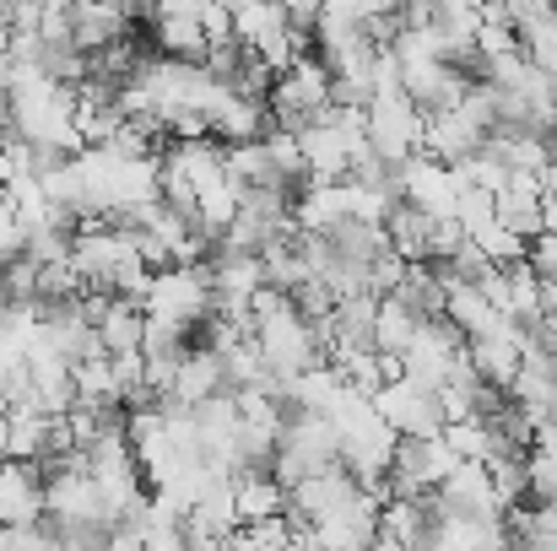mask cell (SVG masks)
<instances>
[{"label":"cell","mask_w":557,"mask_h":551,"mask_svg":"<svg viewBox=\"0 0 557 551\" xmlns=\"http://www.w3.org/2000/svg\"><path fill=\"white\" fill-rule=\"evenodd\" d=\"M444 276H449V271H444ZM444 320H449L466 341H482V336H493L498 325H509V320L487 303V292L471 287V281H460V276L444 281Z\"/></svg>","instance_id":"e0dca14e"},{"label":"cell","mask_w":557,"mask_h":551,"mask_svg":"<svg viewBox=\"0 0 557 551\" xmlns=\"http://www.w3.org/2000/svg\"><path fill=\"white\" fill-rule=\"evenodd\" d=\"M487 147V136L460 114V109H449V114H433L428 120V130H422V152L433 158V163H444V168H460V163H471L476 152Z\"/></svg>","instance_id":"2e32d148"},{"label":"cell","mask_w":557,"mask_h":551,"mask_svg":"<svg viewBox=\"0 0 557 551\" xmlns=\"http://www.w3.org/2000/svg\"><path fill=\"white\" fill-rule=\"evenodd\" d=\"M222 551H238V547H233V541H227V547H222Z\"/></svg>","instance_id":"1f68e13d"},{"label":"cell","mask_w":557,"mask_h":551,"mask_svg":"<svg viewBox=\"0 0 557 551\" xmlns=\"http://www.w3.org/2000/svg\"><path fill=\"white\" fill-rule=\"evenodd\" d=\"M428 233H433V222L417 211V205H395L389 211V222H384V238H389V254H400L406 265H428Z\"/></svg>","instance_id":"cb8c5ba5"},{"label":"cell","mask_w":557,"mask_h":551,"mask_svg":"<svg viewBox=\"0 0 557 551\" xmlns=\"http://www.w3.org/2000/svg\"><path fill=\"white\" fill-rule=\"evenodd\" d=\"M422 314L395 292V298H379V320H373V352H384V358H406L411 347H417V336H422Z\"/></svg>","instance_id":"ffe728a7"},{"label":"cell","mask_w":557,"mask_h":551,"mask_svg":"<svg viewBox=\"0 0 557 551\" xmlns=\"http://www.w3.org/2000/svg\"><path fill=\"white\" fill-rule=\"evenodd\" d=\"M71 384H76V405H87V411H125V389H120V373H114L109 352L71 367Z\"/></svg>","instance_id":"7402d4cb"},{"label":"cell","mask_w":557,"mask_h":551,"mask_svg":"<svg viewBox=\"0 0 557 551\" xmlns=\"http://www.w3.org/2000/svg\"><path fill=\"white\" fill-rule=\"evenodd\" d=\"M233 498H238V519L244 525H271L287 519V487L271 476V465H249L233 476Z\"/></svg>","instance_id":"ac0fdd59"},{"label":"cell","mask_w":557,"mask_h":551,"mask_svg":"<svg viewBox=\"0 0 557 551\" xmlns=\"http://www.w3.org/2000/svg\"><path fill=\"white\" fill-rule=\"evenodd\" d=\"M525 481H531V498L536 503H557V454H525Z\"/></svg>","instance_id":"4316f807"},{"label":"cell","mask_w":557,"mask_h":551,"mask_svg":"<svg viewBox=\"0 0 557 551\" xmlns=\"http://www.w3.org/2000/svg\"><path fill=\"white\" fill-rule=\"evenodd\" d=\"M22 249H27V233H22L16 211H11V205H5V195H0V271H5V265H16V260H22Z\"/></svg>","instance_id":"83f0119b"},{"label":"cell","mask_w":557,"mask_h":551,"mask_svg":"<svg viewBox=\"0 0 557 551\" xmlns=\"http://www.w3.org/2000/svg\"><path fill=\"white\" fill-rule=\"evenodd\" d=\"M525 347H531V336L520 330V325H498L493 336H482V341H466V358L476 367V378L482 384H493V389H515V378H520V367H525Z\"/></svg>","instance_id":"30bf717a"},{"label":"cell","mask_w":557,"mask_h":551,"mask_svg":"<svg viewBox=\"0 0 557 551\" xmlns=\"http://www.w3.org/2000/svg\"><path fill=\"white\" fill-rule=\"evenodd\" d=\"M304 189H325V184H347L352 179V147L342 141V130L331 120H314L304 136Z\"/></svg>","instance_id":"4fadbf2b"},{"label":"cell","mask_w":557,"mask_h":551,"mask_svg":"<svg viewBox=\"0 0 557 551\" xmlns=\"http://www.w3.org/2000/svg\"><path fill=\"white\" fill-rule=\"evenodd\" d=\"M44 525V471L0 460V530H33Z\"/></svg>","instance_id":"7c38bea8"},{"label":"cell","mask_w":557,"mask_h":551,"mask_svg":"<svg viewBox=\"0 0 557 551\" xmlns=\"http://www.w3.org/2000/svg\"><path fill=\"white\" fill-rule=\"evenodd\" d=\"M379 503H373L369 492H358L347 509H336L331 519H320L309 536L320 541V551H373V541H379Z\"/></svg>","instance_id":"5bb4252c"},{"label":"cell","mask_w":557,"mask_h":551,"mask_svg":"<svg viewBox=\"0 0 557 551\" xmlns=\"http://www.w3.org/2000/svg\"><path fill=\"white\" fill-rule=\"evenodd\" d=\"M227 395V367H222V352L216 347H189V358L180 363V378L169 389L163 405H180V411H200L206 400Z\"/></svg>","instance_id":"9a60e30c"},{"label":"cell","mask_w":557,"mask_h":551,"mask_svg":"<svg viewBox=\"0 0 557 551\" xmlns=\"http://www.w3.org/2000/svg\"><path fill=\"white\" fill-rule=\"evenodd\" d=\"M498 222H504L515 238H525V243H536V238L547 233V200H542L536 174H515V179H509V189L498 195Z\"/></svg>","instance_id":"d6986e66"},{"label":"cell","mask_w":557,"mask_h":551,"mask_svg":"<svg viewBox=\"0 0 557 551\" xmlns=\"http://www.w3.org/2000/svg\"><path fill=\"white\" fill-rule=\"evenodd\" d=\"M428 514L433 519H471V525H504V503H498V487H493V471L487 465H460L433 498H428Z\"/></svg>","instance_id":"8992f818"},{"label":"cell","mask_w":557,"mask_h":551,"mask_svg":"<svg viewBox=\"0 0 557 551\" xmlns=\"http://www.w3.org/2000/svg\"><path fill=\"white\" fill-rule=\"evenodd\" d=\"M265 147H271V163H276V174L287 184L309 174V168H304V141H298L293 130H265Z\"/></svg>","instance_id":"484cf974"},{"label":"cell","mask_w":557,"mask_h":551,"mask_svg":"<svg viewBox=\"0 0 557 551\" xmlns=\"http://www.w3.org/2000/svg\"><path fill=\"white\" fill-rule=\"evenodd\" d=\"M358 492H363V487H358V476H352L347 465L320 471V476H309L304 487H293V492H287V519H293L298 530H314L320 519H331L336 509H347Z\"/></svg>","instance_id":"ba28073f"},{"label":"cell","mask_w":557,"mask_h":551,"mask_svg":"<svg viewBox=\"0 0 557 551\" xmlns=\"http://www.w3.org/2000/svg\"><path fill=\"white\" fill-rule=\"evenodd\" d=\"M152 43L163 49V60H180V65H206L211 43H206V27H200V0H174V5H158V11H152Z\"/></svg>","instance_id":"9c48e42d"},{"label":"cell","mask_w":557,"mask_h":551,"mask_svg":"<svg viewBox=\"0 0 557 551\" xmlns=\"http://www.w3.org/2000/svg\"><path fill=\"white\" fill-rule=\"evenodd\" d=\"M98 341L109 358H131L147 347V309L141 303H125V298H109V309L98 314Z\"/></svg>","instance_id":"44dd1931"},{"label":"cell","mask_w":557,"mask_h":551,"mask_svg":"<svg viewBox=\"0 0 557 551\" xmlns=\"http://www.w3.org/2000/svg\"><path fill=\"white\" fill-rule=\"evenodd\" d=\"M400 76H406V98H411L428 120H433V114L460 109L466 87L476 82V76H466V71H460V65H449V60H422V65H406Z\"/></svg>","instance_id":"8fae6325"},{"label":"cell","mask_w":557,"mask_h":551,"mask_svg":"<svg viewBox=\"0 0 557 551\" xmlns=\"http://www.w3.org/2000/svg\"><path fill=\"white\" fill-rule=\"evenodd\" d=\"M255 341H260L265 363H271V373H276L282 384L325 363V347H320L314 325L298 314V303H293V309H282V314H271L265 325H255Z\"/></svg>","instance_id":"277c9868"},{"label":"cell","mask_w":557,"mask_h":551,"mask_svg":"<svg viewBox=\"0 0 557 551\" xmlns=\"http://www.w3.org/2000/svg\"><path fill=\"white\" fill-rule=\"evenodd\" d=\"M525 260H531V271H536L542 281H557V233H542Z\"/></svg>","instance_id":"f1b7e54d"},{"label":"cell","mask_w":557,"mask_h":551,"mask_svg":"<svg viewBox=\"0 0 557 551\" xmlns=\"http://www.w3.org/2000/svg\"><path fill=\"white\" fill-rule=\"evenodd\" d=\"M103 530H60V551H103Z\"/></svg>","instance_id":"4dcf8cb0"},{"label":"cell","mask_w":557,"mask_h":551,"mask_svg":"<svg viewBox=\"0 0 557 551\" xmlns=\"http://www.w3.org/2000/svg\"><path fill=\"white\" fill-rule=\"evenodd\" d=\"M428 525H433V514H428V503H384V514H379V541H395V547L406 551H422L428 541Z\"/></svg>","instance_id":"d4e9b609"},{"label":"cell","mask_w":557,"mask_h":551,"mask_svg":"<svg viewBox=\"0 0 557 551\" xmlns=\"http://www.w3.org/2000/svg\"><path fill=\"white\" fill-rule=\"evenodd\" d=\"M211 309H216V292H211V271L206 265H169V271H158L152 298H147V320H169V325L200 330Z\"/></svg>","instance_id":"3957f363"},{"label":"cell","mask_w":557,"mask_h":551,"mask_svg":"<svg viewBox=\"0 0 557 551\" xmlns=\"http://www.w3.org/2000/svg\"><path fill=\"white\" fill-rule=\"evenodd\" d=\"M373 411H379V422H384L400 443H422V438H438V433H444V405H438V395L422 389V384H411V378L384 384V389L373 395Z\"/></svg>","instance_id":"5b68a950"},{"label":"cell","mask_w":557,"mask_h":551,"mask_svg":"<svg viewBox=\"0 0 557 551\" xmlns=\"http://www.w3.org/2000/svg\"><path fill=\"white\" fill-rule=\"evenodd\" d=\"M395 195L406 205H417L428 222H449L460 211V179H455V168L433 163L428 152H417L406 168H395Z\"/></svg>","instance_id":"52a82bcc"},{"label":"cell","mask_w":557,"mask_h":551,"mask_svg":"<svg viewBox=\"0 0 557 551\" xmlns=\"http://www.w3.org/2000/svg\"><path fill=\"white\" fill-rule=\"evenodd\" d=\"M504 320L520 325V330H536L542 325V276L531 271V260H520V265L504 271Z\"/></svg>","instance_id":"603a6c76"},{"label":"cell","mask_w":557,"mask_h":551,"mask_svg":"<svg viewBox=\"0 0 557 551\" xmlns=\"http://www.w3.org/2000/svg\"><path fill=\"white\" fill-rule=\"evenodd\" d=\"M422 130H428V114L406 98V92H379L369 109V147L373 158L395 174L406 168L417 152H422Z\"/></svg>","instance_id":"7a4b0ae2"},{"label":"cell","mask_w":557,"mask_h":551,"mask_svg":"<svg viewBox=\"0 0 557 551\" xmlns=\"http://www.w3.org/2000/svg\"><path fill=\"white\" fill-rule=\"evenodd\" d=\"M44 525H54V530H103V536L114 530L109 509H103V492L87 471V454H71L44 476Z\"/></svg>","instance_id":"6da1fadb"},{"label":"cell","mask_w":557,"mask_h":551,"mask_svg":"<svg viewBox=\"0 0 557 551\" xmlns=\"http://www.w3.org/2000/svg\"><path fill=\"white\" fill-rule=\"evenodd\" d=\"M103 551H147V530L125 519V525H114V530H109V541H103Z\"/></svg>","instance_id":"f546056e"}]
</instances>
